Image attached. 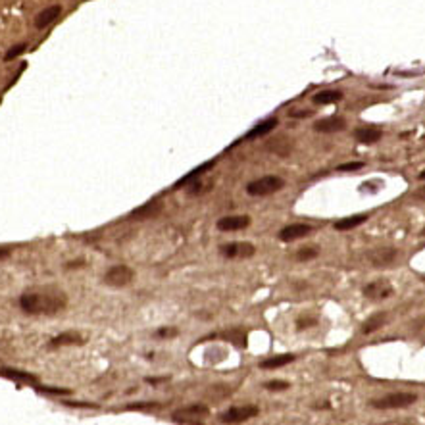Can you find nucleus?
Here are the masks:
<instances>
[{"label": "nucleus", "instance_id": "nucleus-4", "mask_svg": "<svg viewBox=\"0 0 425 425\" xmlns=\"http://www.w3.org/2000/svg\"><path fill=\"white\" fill-rule=\"evenodd\" d=\"M133 281V269L127 268V266H114L106 271L104 275V283L112 285V287H123V285L131 283Z\"/></svg>", "mask_w": 425, "mask_h": 425}, {"label": "nucleus", "instance_id": "nucleus-24", "mask_svg": "<svg viewBox=\"0 0 425 425\" xmlns=\"http://www.w3.org/2000/svg\"><path fill=\"white\" fill-rule=\"evenodd\" d=\"M25 50H27V45H25V42H19V45H16V47L10 48L8 52H6V56H4V60H6V62H12L14 58H17V56L24 54Z\"/></svg>", "mask_w": 425, "mask_h": 425}, {"label": "nucleus", "instance_id": "nucleus-21", "mask_svg": "<svg viewBox=\"0 0 425 425\" xmlns=\"http://www.w3.org/2000/svg\"><path fill=\"white\" fill-rule=\"evenodd\" d=\"M317 254H320V248H315V246H304V248H300V250L294 254V260L310 262V260H314Z\"/></svg>", "mask_w": 425, "mask_h": 425}, {"label": "nucleus", "instance_id": "nucleus-33", "mask_svg": "<svg viewBox=\"0 0 425 425\" xmlns=\"http://www.w3.org/2000/svg\"><path fill=\"white\" fill-rule=\"evenodd\" d=\"M419 179H421V181H425V172H421V174H419Z\"/></svg>", "mask_w": 425, "mask_h": 425}, {"label": "nucleus", "instance_id": "nucleus-8", "mask_svg": "<svg viewBox=\"0 0 425 425\" xmlns=\"http://www.w3.org/2000/svg\"><path fill=\"white\" fill-rule=\"evenodd\" d=\"M364 296H368L371 300H385L393 294V287L387 283V281H373L368 283L362 289Z\"/></svg>", "mask_w": 425, "mask_h": 425}, {"label": "nucleus", "instance_id": "nucleus-18", "mask_svg": "<svg viewBox=\"0 0 425 425\" xmlns=\"http://www.w3.org/2000/svg\"><path fill=\"white\" fill-rule=\"evenodd\" d=\"M343 98V93L341 91H333V89H329V91H320L317 95H314V102L315 104H333V102H338Z\"/></svg>", "mask_w": 425, "mask_h": 425}, {"label": "nucleus", "instance_id": "nucleus-17", "mask_svg": "<svg viewBox=\"0 0 425 425\" xmlns=\"http://www.w3.org/2000/svg\"><path fill=\"white\" fill-rule=\"evenodd\" d=\"M79 343H83L79 333H62L50 341V347H66V345H79Z\"/></svg>", "mask_w": 425, "mask_h": 425}, {"label": "nucleus", "instance_id": "nucleus-1", "mask_svg": "<svg viewBox=\"0 0 425 425\" xmlns=\"http://www.w3.org/2000/svg\"><path fill=\"white\" fill-rule=\"evenodd\" d=\"M19 306L25 314L50 315L66 308V294L58 291H29L22 294Z\"/></svg>", "mask_w": 425, "mask_h": 425}, {"label": "nucleus", "instance_id": "nucleus-7", "mask_svg": "<svg viewBox=\"0 0 425 425\" xmlns=\"http://www.w3.org/2000/svg\"><path fill=\"white\" fill-rule=\"evenodd\" d=\"M250 225V218L248 216H225L218 220L216 227L223 231V233H231V231H243Z\"/></svg>", "mask_w": 425, "mask_h": 425}, {"label": "nucleus", "instance_id": "nucleus-14", "mask_svg": "<svg viewBox=\"0 0 425 425\" xmlns=\"http://www.w3.org/2000/svg\"><path fill=\"white\" fill-rule=\"evenodd\" d=\"M277 127V119L275 118H269L266 119V121H262V123H258V125L254 127V129H250L248 133L244 135V139L246 141H254V139H260V137H266L268 133H271L273 129Z\"/></svg>", "mask_w": 425, "mask_h": 425}, {"label": "nucleus", "instance_id": "nucleus-5", "mask_svg": "<svg viewBox=\"0 0 425 425\" xmlns=\"http://www.w3.org/2000/svg\"><path fill=\"white\" fill-rule=\"evenodd\" d=\"M396 256H398V252L394 250V248H391V246L373 248V250H370L368 254H366L368 262H370V264H373V266H377V268H385V266H391V264L396 260Z\"/></svg>", "mask_w": 425, "mask_h": 425}, {"label": "nucleus", "instance_id": "nucleus-9", "mask_svg": "<svg viewBox=\"0 0 425 425\" xmlns=\"http://www.w3.org/2000/svg\"><path fill=\"white\" fill-rule=\"evenodd\" d=\"M310 233H312V225H308V223H292V225H287V227L281 229L279 239L285 241V243H292V241H299V239L310 235Z\"/></svg>", "mask_w": 425, "mask_h": 425}, {"label": "nucleus", "instance_id": "nucleus-3", "mask_svg": "<svg viewBox=\"0 0 425 425\" xmlns=\"http://www.w3.org/2000/svg\"><path fill=\"white\" fill-rule=\"evenodd\" d=\"M416 400L417 396L414 393H393L383 396V398H379V400H373L371 404L375 408H381V410H396V408H406V406L414 404Z\"/></svg>", "mask_w": 425, "mask_h": 425}, {"label": "nucleus", "instance_id": "nucleus-32", "mask_svg": "<svg viewBox=\"0 0 425 425\" xmlns=\"http://www.w3.org/2000/svg\"><path fill=\"white\" fill-rule=\"evenodd\" d=\"M416 197L417 198H423V200H425V187H421L419 190H416Z\"/></svg>", "mask_w": 425, "mask_h": 425}, {"label": "nucleus", "instance_id": "nucleus-11", "mask_svg": "<svg viewBox=\"0 0 425 425\" xmlns=\"http://www.w3.org/2000/svg\"><path fill=\"white\" fill-rule=\"evenodd\" d=\"M345 127H347V121L343 118H325L314 123V129L320 133H337V131H343Z\"/></svg>", "mask_w": 425, "mask_h": 425}, {"label": "nucleus", "instance_id": "nucleus-22", "mask_svg": "<svg viewBox=\"0 0 425 425\" xmlns=\"http://www.w3.org/2000/svg\"><path fill=\"white\" fill-rule=\"evenodd\" d=\"M160 208H162V204H160V202H156V200H152V202H148L146 206H142L141 210H135L133 218H146V216L158 214V212H160Z\"/></svg>", "mask_w": 425, "mask_h": 425}, {"label": "nucleus", "instance_id": "nucleus-16", "mask_svg": "<svg viewBox=\"0 0 425 425\" xmlns=\"http://www.w3.org/2000/svg\"><path fill=\"white\" fill-rule=\"evenodd\" d=\"M294 362V356L292 354H281V356H273V358H269V360H264V362L260 364L262 370H279V368H283V366H287V364Z\"/></svg>", "mask_w": 425, "mask_h": 425}, {"label": "nucleus", "instance_id": "nucleus-12", "mask_svg": "<svg viewBox=\"0 0 425 425\" xmlns=\"http://www.w3.org/2000/svg\"><path fill=\"white\" fill-rule=\"evenodd\" d=\"M60 12H62V6H58V4L45 8L42 12L37 14V17H35V27H37V29H45V27H48L56 17L60 16Z\"/></svg>", "mask_w": 425, "mask_h": 425}, {"label": "nucleus", "instance_id": "nucleus-23", "mask_svg": "<svg viewBox=\"0 0 425 425\" xmlns=\"http://www.w3.org/2000/svg\"><path fill=\"white\" fill-rule=\"evenodd\" d=\"M2 375L16 379V381H22V383H33V381H35V377H33V375H29V373H24V371H16V370H2Z\"/></svg>", "mask_w": 425, "mask_h": 425}, {"label": "nucleus", "instance_id": "nucleus-31", "mask_svg": "<svg viewBox=\"0 0 425 425\" xmlns=\"http://www.w3.org/2000/svg\"><path fill=\"white\" fill-rule=\"evenodd\" d=\"M8 256H10V248H0V260H4Z\"/></svg>", "mask_w": 425, "mask_h": 425}, {"label": "nucleus", "instance_id": "nucleus-25", "mask_svg": "<svg viewBox=\"0 0 425 425\" xmlns=\"http://www.w3.org/2000/svg\"><path fill=\"white\" fill-rule=\"evenodd\" d=\"M208 412V408L206 406H202V404H197V406H189V408L185 410H179L177 414H190V416H200V414H206Z\"/></svg>", "mask_w": 425, "mask_h": 425}, {"label": "nucleus", "instance_id": "nucleus-15", "mask_svg": "<svg viewBox=\"0 0 425 425\" xmlns=\"http://www.w3.org/2000/svg\"><path fill=\"white\" fill-rule=\"evenodd\" d=\"M368 220L366 214H358V216H350V218H343L335 223V229L337 231H352V229L360 227L364 221Z\"/></svg>", "mask_w": 425, "mask_h": 425}, {"label": "nucleus", "instance_id": "nucleus-20", "mask_svg": "<svg viewBox=\"0 0 425 425\" xmlns=\"http://www.w3.org/2000/svg\"><path fill=\"white\" fill-rule=\"evenodd\" d=\"M385 323H387V314H375V315H371L370 320L364 323L362 331L368 335V333H373V331H377L379 327H383Z\"/></svg>", "mask_w": 425, "mask_h": 425}, {"label": "nucleus", "instance_id": "nucleus-30", "mask_svg": "<svg viewBox=\"0 0 425 425\" xmlns=\"http://www.w3.org/2000/svg\"><path fill=\"white\" fill-rule=\"evenodd\" d=\"M308 116H312L310 110H291V118H308Z\"/></svg>", "mask_w": 425, "mask_h": 425}, {"label": "nucleus", "instance_id": "nucleus-27", "mask_svg": "<svg viewBox=\"0 0 425 425\" xmlns=\"http://www.w3.org/2000/svg\"><path fill=\"white\" fill-rule=\"evenodd\" d=\"M266 389H269V391H285V389H289V383L287 381H268Z\"/></svg>", "mask_w": 425, "mask_h": 425}, {"label": "nucleus", "instance_id": "nucleus-2", "mask_svg": "<svg viewBox=\"0 0 425 425\" xmlns=\"http://www.w3.org/2000/svg\"><path fill=\"white\" fill-rule=\"evenodd\" d=\"M285 187V181L277 175H266V177H260V179H254L246 185V193L250 197H268V195H273L277 190H281Z\"/></svg>", "mask_w": 425, "mask_h": 425}, {"label": "nucleus", "instance_id": "nucleus-6", "mask_svg": "<svg viewBox=\"0 0 425 425\" xmlns=\"http://www.w3.org/2000/svg\"><path fill=\"white\" fill-rule=\"evenodd\" d=\"M258 414V408L256 406H235V408H229L227 412L221 414V421L225 423H241V421H246Z\"/></svg>", "mask_w": 425, "mask_h": 425}, {"label": "nucleus", "instance_id": "nucleus-29", "mask_svg": "<svg viewBox=\"0 0 425 425\" xmlns=\"http://www.w3.org/2000/svg\"><path fill=\"white\" fill-rule=\"evenodd\" d=\"M177 333V329H172V327H164V329H158L156 331V337L158 338H167L172 337V335H175Z\"/></svg>", "mask_w": 425, "mask_h": 425}, {"label": "nucleus", "instance_id": "nucleus-26", "mask_svg": "<svg viewBox=\"0 0 425 425\" xmlns=\"http://www.w3.org/2000/svg\"><path fill=\"white\" fill-rule=\"evenodd\" d=\"M360 167H364L362 162H348V164H341L337 169L338 172H358Z\"/></svg>", "mask_w": 425, "mask_h": 425}, {"label": "nucleus", "instance_id": "nucleus-13", "mask_svg": "<svg viewBox=\"0 0 425 425\" xmlns=\"http://www.w3.org/2000/svg\"><path fill=\"white\" fill-rule=\"evenodd\" d=\"M354 137L358 142H364V144H373V142L381 141V129L377 127H358L354 131Z\"/></svg>", "mask_w": 425, "mask_h": 425}, {"label": "nucleus", "instance_id": "nucleus-28", "mask_svg": "<svg viewBox=\"0 0 425 425\" xmlns=\"http://www.w3.org/2000/svg\"><path fill=\"white\" fill-rule=\"evenodd\" d=\"M312 325H315L314 317H300L299 323H296V327H299V329H306V327H312Z\"/></svg>", "mask_w": 425, "mask_h": 425}, {"label": "nucleus", "instance_id": "nucleus-10", "mask_svg": "<svg viewBox=\"0 0 425 425\" xmlns=\"http://www.w3.org/2000/svg\"><path fill=\"white\" fill-rule=\"evenodd\" d=\"M256 250L250 243H229L221 248V254L225 258H248Z\"/></svg>", "mask_w": 425, "mask_h": 425}, {"label": "nucleus", "instance_id": "nucleus-19", "mask_svg": "<svg viewBox=\"0 0 425 425\" xmlns=\"http://www.w3.org/2000/svg\"><path fill=\"white\" fill-rule=\"evenodd\" d=\"M212 165H214V162H206V164L198 165V167H197V169H195V172H190V174L187 175V177H183L181 181L177 183L175 187L179 189V187H185V185H190V183H195V181H197V179H198V175H202V174H204V172H208V169H210Z\"/></svg>", "mask_w": 425, "mask_h": 425}]
</instances>
